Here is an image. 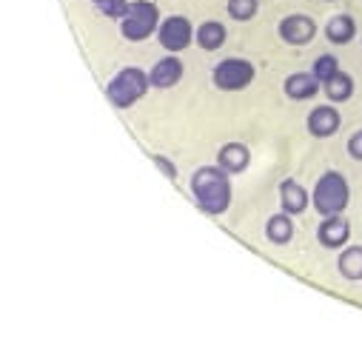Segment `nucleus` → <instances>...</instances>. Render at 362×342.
<instances>
[{
	"label": "nucleus",
	"mask_w": 362,
	"mask_h": 342,
	"mask_svg": "<svg viewBox=\"0 0 362 342\" xmlns=\"http://www.w3.org/2000/svg\"><path fill=\"white\" fill-rule=\"evenodd\" d=\"M220 168H226V171H231V175H237V171H243L245 165H248V160H251V154H248V148L245 146H240V143H228V146H223L220 148Z\"/></svg>",
	"instance_id": "dca6fc26"
},
{
	"label": "nucleus",
	"mask_w": 362,
	"mask_h": 342,
	"mask_svg": "<svg viewBox=\"0 0 362 342\" xmlns=\"http://www.w3.org/2000/svg\"><path fill=\"white\" fill-rule=\"evenodd\" d=\"M180 77H183V63H180L177 57H163L148 71V83L154 86V89H171L174 83H180Z\"/></svg>",
	"instance_id": "9b49d317"
},
{
	"label": "nucleus",
	"mask_w": 362,
	"mask_h": 342,
	"mask_svg": "<svg viewBox=\"0 0 362 342\" xmlns=\"http://www.w3.org/2000/svg\"><path fill=\"white\" fill-rule=\"evenodd\" d=\"M95 4L100 6V12L103 15H109V18H123V12H126V0H95Z\"/></svg>",
	"instance_id": "412c9836"
},
{
	"label": "nucleus",
	"mask_w": 362,
	"mask_h": 342,
	"mask_svg": "<svg viewBox=\"0 0 362 342\" xmlns=\"http://www.w3.org/2000/svg\"><path fill=\"white\" fill-rule=\"evenodd\" d=\"M283 89H286V95L291 100H308L322 89V83H320V77L314 71H297V74L286 77Z\"/></svg>",
	"instance_id": "9d476101"
},
{
	"label": "nucleus",
	"mask_w": 362,
	"mask_h": 342,
	"mask_svg": "<svg viewBox=\"0 0 362 342\" xmlns=\"http://www.w3.org/2000/svg\"><path fill=\"white\" fill-rule=\"evenodd\" d=\"M356 35V23L351 15H334L328 23H325V37L337 46H345L351 43V37Z\"/></svg>",
	"instance_id": "4468645a"
},
{
	"label": "nucleus",
	"mask_w": 362,
	"mask_h": 342,
	"mask_svg": "<svg viewBox=\"0 0 362 342\" xmlns=\"http://www.w3.org/2000/svg\"><path fill=\"white\" fill-rule=\"evenodd\" d=\"M280 203L286 214H303L308 208V191L297 183V180H283L280 183Z\"/></svg>",
	"instance_id": "f8f14e48"
},
{
	"label": "nucleus",
	"mask_w": 362,
	"mask_h": 342,
	"mask_svg": "<svg viewBox=\"0 0 362 342\" xmlns=\"http://www.w3.org/2000/svg\"><path fill=\"white\" fill-rule=\"evenodd\" d=\"M192 191H194L197 206L206 214H223L231 206V183H228L226 168H220V165L197 168L192 177Z\"/></svg>",
	"instance_id": "f257e3e1"
},
{
	"label": "nucleus",
	"mask_w": 362,
	"mask_h": 342,
	"mask_svg": "<svg viewBox=\"0 0 362 342\" xmlns=\"http://www.w3.org/2000/svg\"><path fill=\"white\" fill-rule=\"evenodd\" d=\"M311 71L320 77V83H325L328 77H334V74L339 71V60H337L334 54H322V57H317V63H314Z\"/></svg>",
	"instance_id": "aec40b11"
},
{
	"label": "nucleus",
	"mask_w": 362,
	"mask_h": 342,
	"mask_svg": "<svg viewBox=\"0 0 362 342\" xmlns=\"http://www.w3.org/2000/svg\"><path fill=\"white\" fill-rule=\"evenodd\" d=\"M339 126H342V114H339L334 106H317V109L308 114V131H311L314 137H320V140L337 134Z\"/></svg>",
	"instance_id": "1a4fd4ad"
},
{
	"label": "nucleus",
	"mask_w": 362,
	"mask_h": 342,
	"mask_svg": "<svg viewBox=\"0 0 362 342\" xmlns=\"http://www.w3.org/2000/svg\"><path fill=\"white\" fill-rule=\"evenodd\" d=\"M157 6L154 4H146V0H134V4L126 6L123 18H120V32L126 40L137 43V40H146L154 29H157Z\"/></svg>",
	"instance_id": "20e7f679"
},
{
	"label": "nucleus",
	"mask_w": 362,
	"mask_h": 342,
	"mask_svg": "<svg viewBox=\"0 0 362 342\" xmlns=\"http://www.w3.org/2000/svg\"><path fill=\"white\" fill-rule=\"evenodd\" d=\"M314 35H317V23L308 15H288L280 23V37L288 46H305L314 40Z\"/></svg>",
	"instance_id": "0eeeda50"
},
{
	"label": "nucleus",
	"mask_w": 362,
	"mask_h": 342,
	"mask_svg": "<svg viewBox=\"0 0 362 342\" xmlns=\"http://www.w3.org/2000/svg\"><path fill=\"white\" fill-rule=\"evenodd\" d=\"M154 163H157V165H160V168L165 171V177H168V180H174V177H177V168H174V165H171V163H168L165 157H160V154H154Z\"/></svg>",
	"instance_id": "5701e85b"
},
{
	"label": "nucleus",
	"mask_w": 362,
	"mask_h": 342,
	"mask_svg": "<svg viewBox=\"0 0 362 342\" xmlns=\"http://www.w3.org/2000/svg\"><path fill=\"white\" fill-rule=\"evenodd\" d=\"M254 80V66L243 57H228L214 69V86L223 92H240Z\"/></svg>",
	"instance_id": "39448f33"
},
{
	"label": "nucleus",
	"mask_w": 362,
	"mask_h": 342,
	"mask_svg": "<svg viewBox=\"0 0 362 342\" xmlns=\"http://www.w3.org/2000/svg\"><path fill=\"white\" fill-rule=\"evenodd\" d=\"M348 200H351V186L339 171H328V175H322L317 180L314 191H311V203L322 217L342 214L348 208Z\"/></svg>",
	"instance_id": "f03ea898"
},
{
	"label": "nucleus",
	"mask_w": 362,
	"mask_h": 342,
	"mask_svg": "<svg viewBox=\"0 0 362 342\" xmlns=\"http://www.w3.org/2000/svg\"><path fill=\"white\" fill-rule=\"evenodd\" d=\"M348 237H351V223L342 214L322 217V223L317 228V240L322 248H345Z\"/></svg>",
	"instance_id": "6e6552de"
},
{
	"label": "nucleus",
	"mask_w": 362,
	"mask_h": 342,
	"mask_svg": "<svg viewBox=\"0 0 362 342\" xmlns=\"http://www.w3.org/2000/svg\"><path fill=\"white\" fill-rule=\"evenodd\" d=\"M322 89H325V98H328L331 103H345V100L354 95V80H351V74H345V71L339 69L334 77H328V80L322 83Z\"/></svg>",
	"instance_id": "2eb2a0df"
},
{
	"label": "nucleus",
	"mask_w": 362,
	"mask_h": 342,
	"mask_svg": "<svg viewBox=\"0 0 362 342\" xmlns=\"http://www.w3.org/2000/svg\"><path fill=\"white\" fill-rule=\"evenodd\" d=\"M265 234H268V240L271 242H277V245H286V242H291V237H294V220H291V214H274L268 220V225H265Z\"/></svg>",
	"instance_id": "f3484780"
},
{
	"label": "nucleus",
	"mask_w": 362,
	"mask_h": 342,
	"mask_svg": "<svg viewBox=\"0 0 362 342\" xmlns=\"http://www.w3.org/2000/svg\"><path fill=\"white\" fill-rule=\"evenodd\" d=\"M337 269H339V274L345 280L359 283L362 280V245H345V248H339Z\"/></svg>",
	"instance_id": "ddd939ff"
},
{
	"label": "nucleus",
	"mask_w": 362,
	"mask_h": 342,
	"mask_svg": "<svg viewBox=\"0 0 362 342\" xmlns=\"http://www.w3.org/2000/svg\"><path fill=\"white\" fill-rule=\"evenodd\" d=\"M197 43H200V49H206V52H214V49H220L223 43H226V26L223 23H217V20H209V23H203L200 29H197Z\"/></svg>",
	"instance_id": "a211bd4d"
},
{
	"label": "nucleus",
	"mask_w": 362,
	"mask_h": 342,
	"mask_svg": "<svg viewBox=\"0 0 362 342\" xmlns=\"http://www.w3.org/2000/svg\"><path fill=\"white\" fill-rule=\"evenodd\" d=\"M163 49L168 52H183L189 43H192V23L186 18H168L160 23V32H157Z\"/></svg>",
	"instance_id": "423d86ee"
},
{
	"label": "nucleus",
	"mask_w": 362,
	"mask_h": 342,
	"mask_svg": "<svg viewBox=\"0 0 362 342\" xmlns=\"http://www.w3.org/2000/svg\"><path fill=\"white\" fill-rule=\"evenodd\" d=\"M228 15L234 20H251L257 15V0H228Z\"/></svg>",
	"instance_id": "6ab92c4d"
},
{
	"label": "nucleus",
	"mask_w": 362,
	"mask_h": 342,
	"mask_svg": "<svg viewBox=\"0 0 362 342\" xmlns=\"http://www.w3.org/2000/svg\"><path fill=\"white\" fill-rule=\"evenodd\" d=\"M348 154H351L354 160H362V129L351 134V140H348Z\"/></svg>",
	"instance_id": "4be33fe9"
},
{
	"label": "nucleus",
	"mask_w": 362,
	"mask_h": 342,
	"mask_svg": "<svg viewBox=\"0 0 362 342\" xmlns=\"http://www.w3.org/2000/svg\"><path fill=\"white\" fill-rule=\"evenodd\" d=\"M148 74L146 71H140V69H123V71H117V77L106 86V98L112 100V106H117V109H129L132 103H137L143 95H146V89H148Z\"/></svg>",
	"instance_id": "7ed1b4c3"
}]
</instances>
